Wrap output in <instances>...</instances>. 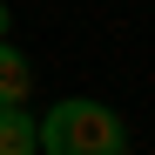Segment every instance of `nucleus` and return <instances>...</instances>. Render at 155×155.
Listing matches in <instances>:
<instances>
[{
    "label": "nucleus",
    "instance_id": "obj_2",
    "mask_svg": "<svg viewBox=\"0 0 155 155\" xmlns=\"http://www.w3.org/2000/svg\"><path fill=\"white\" fill-rule=\"evenodd\" d=\"M27 94H34V61L0 34V108H7V101H27Z\"/></svg>",
    "mask_w": 155,
    "mask_h": 155
},
{
    "label": "nucleus",
    "instance_id": "obj_1",
    "mask_svg": "<svg viewBox=\"0 0 155 155\" xmlns=\"http://www.w3.org/2000/svg\"><path fill=\"white\" fill-rule=\"evenodd\" d=\"M34 155H128V121L94 94H68L34 115Z\"/></svg>",
    "mask_w": 155,
    "mask_h": 155
},
{
    "label": "nucleus",
    "instance_id": "obj_3",
    "mask_svg": "<svg viewBox=\"0 0 155 155\" xmlns=\"http://www.w3.org/2000/svg\"><path fill=\"white\" fill-rule=\"evenodd\" d=\"M0 155H34V115H27V101H7V108H0Z\"/></svg>",
    "mask_w": 155,
    "mask_h": 155
},
{
    "label": "nucleus",
    "instance_id": "obj_4",
    "mask_svg": "<svg viewBox=\"0 0 155 155\" xmlns=\"http://www.w3.org/2000/svg\"><path fill=\"white\" fill-rule=\"evenodd\" d=\"M7 27H14V7H7V0H0V34H7Z\"/></svg>",
    "mask_w": 155,
    "mask_h": 155
}]
</instances>
